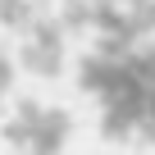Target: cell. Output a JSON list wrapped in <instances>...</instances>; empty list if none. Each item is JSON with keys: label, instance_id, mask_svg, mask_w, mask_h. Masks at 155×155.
Wrapping results in <instances>:
<instances>
[{"label": "cell", "instance_id": "cell-3", "mask_svg": "<svg viewBox=\"0 0 155 155\" xmlns=\"http://www.w3.org/2000/svg\"><path fill=\"white\" fill-rule=\"evenodd\" d=\"M59 59H64V46H59V28L55 23H37L28 28V41H23V64L32 73H59Z\"/></svg>", "mask_w": 155, "mask_h": 155}, {"label": "cell", "instance_id": "cell-4", "mask_svg": "<svg viewBox=\"0 0 155 155\" xmlns=\"http://www.w3.org/2000/svg\"><path fill=\"white\" fill-rule=\"evenodd\" d=\"M23 14H28L23 0H0V23H5V28H18V23H23Z\"/></svg>", "mask_w": 155, "mask_h": 155}, {"label": "cell", "instance_id": "cell-2", "mask_svg": "<svg viewBox=\"0 0 155 155\" xmlns=\"http://www.w3.org/2000/svg\"><path fill=\"white\" fill-rule=\"evenodd\" d=\"M5 137H9L14 146H23V150H55V146H64V137H68V119H64V110L23 101L18 114L5 123Z\"/></svg>", "mask_w": 155, "mask_h": 155}, {"label": "cell", "instance_id": "cell-1", "mask_svg": "<svg viewBox=\"0 0 155 155\" xmlns=\"http://www.w3.org/2000/svg\"><path fill=\"white\" fill-rule=\"evenodd\" d=\"M82 87L101 101V123L110 137H155V41H128L114 50L96 46V55L82 59Z\"/></svg>", "mask_w": 155, "mask_h": 155}]
</instances>
